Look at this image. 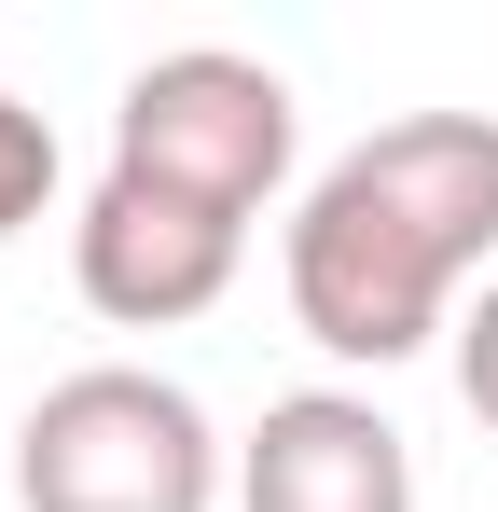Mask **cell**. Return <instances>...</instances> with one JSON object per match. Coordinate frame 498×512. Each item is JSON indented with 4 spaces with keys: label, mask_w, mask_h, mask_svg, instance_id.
Returning <instances> with one entry per match:
<instances>
[{
    "label": "cell",
    "mask_w": 498,
    "mask_h": 512,
    "mask_svg": "<svg viewBox=\"0 0 498 512\" xmlns=\"http://www.w3.org/2000/svg\"><path fill=\"white\" fill-rule=\"evenodd\" d=\"M42 208H56V125H42L28 97H0V250H14Z\"/></svg>",
    "instance_id": "8992f818"
},
{
    "label": "cell",
    "mask_w": 498,
    "mask_h": 512,
    "mask_svg": "<svg viewBox=\"0 0 498 512\" xmlns=\"http://www.w3.org/2000/svg\"><path fill=\"white\" fill-rule=\"evenodd\" d=\"M498 250V111H402L360 153H332L291 208V319L332 360H415L457 346V305Z\"/></svg>",
    "instance_id": "6da1fadb"
},
{
    "label": "cell",
    "mask_w": 498,
    "mask_h": 512,
    "mask_svg": "<svg viewBox=\"0 0 498 512\" xmlns=\"http://www.w3.org/2000/svg\"><path fill=\"white\" fill-rule=\"evenodd\" d=\"M457 402L498 429V277L471 291V305H457Z\"/></svg>",
    "instance_id": "52a82bcc"
},
{
    "label": "cell",
    "mask_w": 498,
    "mask_h": 512,
    "mask_svg": "<svg viewBox=\"0 0 498 512\" xmlns=\"http://www.w3.org/2000/svg\"><path fill=\"white\" fill-rule=\"evenodd\" d=\"M14 499L28 512H208L222 499V429L180 374L83 360L14 429Z\"/></svg>",
    "instance_id": "7a4b0ae2"
},
{
    "label": "cell",
    "mask_w": 498,
    "mask_h": 512,
    "mask_svg": "<svg viewBox=\"0 0 498 512\" xmlns=\"http://www.w3.org/2000/svg\"><path fill=\"white\" fill-rule=\"evenodd\" d=\"M236 512H415V457L360 388H291L236 443Z\"/></svg>",
    "instance_id": "5b68a950"
},
{
    "label": "cell",
    "mask_w": 498,
    "mask_h": 512,
    "mask_svg": "<svg viewBox=\"0 0 498 512\" xmlns=\"http://www.w3.org/2000/svg\"><path fill=\"white\" fill-rule=\"evenodd\" d=\"M291 84L263 56H222V42H180L153 70H125V111H111V167L166 180L222 222H263L277 180H291Z\"/></svg>",
    "instance_id": "3957f363"
},
{
    "label": "cell",
    "mask_w": 498,
    "mask_h": 512,
    "mask_svg": "<svg viewBox=\"0 0 498 512\" xmlns=\"http://www.w3.org/2000/svg\"><path fill=\"white\" fill-rule=\"evenodd\" d=\"M236 263H249V222H222V208H194V194H166V180H139V167H111L83 194V222H70L83 305L125 319V333L208 319V305L236 291Z\"/></svg>",
    "instance_id": "277c9868"
}]
</instances>
